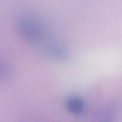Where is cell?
<instances>
[{
  "label": "cell",
  "mask_w": 122,
  "mask_h": 122,
  "mask_svg": "<svg viewBox=\"0 0 122 122\" xmlns=\"http://www.w3.org/2000/svg\"><path fill=\"white\" fill-rule=\"evenodd\" d=\"M65 106L69 113L77 115L83 113L85 108V102L81 97L73 96L67 99Z\"/></svg>",
  "instance_id": "obj_1"
}]
</instances>
